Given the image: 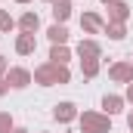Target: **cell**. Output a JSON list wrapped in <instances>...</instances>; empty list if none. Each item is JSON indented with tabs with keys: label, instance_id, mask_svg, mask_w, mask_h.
Returning <instances> with one entry per match:
<instances>
[{
	"label": "cell",
	"instance_id": "cell-1",
	"mask_svg": "<svg viewBox=\"0 0 133 133\" xmlns=\"http://www.w3.org/2000/svg\"><path fill=\"white\" fill-rule=\"evenodd\" d=\"M84 133H105L108 130V121L105 118H99V115H84Z\"/></svg>",
	"mask_w": 133,
	"mask_h": 133
},
{
	"label": "cell",
	"instance_id": "cell-2",
	"mask_svg": "<svg viewBox=\"0 0 133 133\" xmlns=\"http://www.w3.org/2000/svg\"><path fill=\"white\" fill-rule=\"evenodd\" d=\"M68 12H71V3H68V0H53V16H56L59 22H65Z\"/></svg>",
	"mask_w": 133,
	"mask_h": 133
},
{
	"label": "cell",
	"instance_id": "cell-3",
	"mask_svg": "<svg viewBox=\"0 0 133 133\" xmlns=\"http://www.w3.org/2000/svg\"><path fill=\"white\" fill-rule=\"evenodd\" d=\"M53 115H56L59 121H71V118H74V105H71V102H62V105H56Z\"/></svg>",
	"mask_w": 133,
	"mask_h": 133
},
{
	"label": "cell",
	"instance_id": "cell-4",
	"mask_svg": "<svg viewBox=\"0 0 133 133\" xmlns=\"http://www.w3.org/2000/svg\"><path fill=\"white\" fill-rule=\"evenodd\" d=\"M9 81H12V87H25V84H28V71L12 68V71H9Z\"/></svg>",
	"mask_w": 133,
	"mask_h": 133
},
{
	"label": "cell",
	"instance_id": "cell-5",
	"mask_svg": "<svg viewBox=\"0 0 133 133\" xmlns=\"http://www.w3.org/2000/svg\"><path fill=\"white\" fill-rule=\"evenodd\" d=\"M50 40H53V43H65V40H68V31L62 28V25H53V28H50Z\"/></svg>",
	"mask_w": 133,
	"mask_h": 133
},
{
	"label": "cell",
	"instance_id": "cell-6",
	"mask_svg": "<svg viewBox=\"0 0 133 133\" xmlns=\"http://www.w3.org/2000/svg\"><path fill=\"white\" fill-rule=\"evenodd\" d=\"M102 105H105V111H108V115L121 111V99H118V96H105V99H102Z\"/></svg>",
	"mask_w": 133,
	"mask_h": 133
},
{
	"label": "cell",
	"instance_id": "cell-7",
	"mask_svg": "<svg viewBox=\"0 0 133 133\" xmlns=\"http://www.w3.org/2000/svg\"><path fill=\"white\" fill-rule=\"evenodd\" d=\"M81 25H84V28H90V31H99V28H102L99 16H84V19H81Z\"/></svg>",
	"mask_w": 133,
	"mask_h": 133
},
{
	"label": "cell",
	"instance_id": "cell-8",
	"mask_svg": "<svg viewBox=\"0 0 133 133\" xmlns=\"http://www.w3.org/2000/svg\"><path fill=\"white\" fill-rule=\"evenodd\" d=\"M34 50V37L31 34H22V37H19V53H31Z\"/></svg>",
	"mask_w": 133,
	"mask_h": 133
},
{
	"label": "cell",
	"instance_id": "cell-9",
	"mask_svg": "<svg viewBox=\"0 0 133 133\" xmlns=\"http://www.w3.org/2000/svg\"><path fill=\"white\" fill-rule=\"evenodd\" d=\"M50 59H53L56 65H62V62L68 59V50H65V46H53V56H50Z\"/></svg>",
	"mask_w": 133,
	"mask_h": 133
},
{
	"label": "cell",
	"instance_id": "cell-10",
	"mask_svg": "<svg viewBox=\"0 0 133 133\" xmlns=\"http://www.w3.org/2000/svg\"><path fill=\"white\" fill-rule=\"evenodd\" d=\"M22 28H25L28 34L37 31V16H31V12H28V16H22Z\"/></svg>",
	"mask_w": 133,
	"mask_h": 133
},
{
	"label": "cell",
	"instance_id": "cell-11",
	"mask_svg": "<svg viewBox=\"0 0 133 133\" xmlns=\"http://www.w3.org/2000/svg\"><path fill=\"white\" fill-rule=\"evenodd\" d=\"M81 56H90V59H93V56H99V46L87 40V43H81Z\"/></svg>",
	"mask_w": 133,
	"mask_h": 133
},
{
	"label": "cell",
	"instance_id": "cell-12",
	"mask_svg": "<svg viewBox=\"0 0 133 133\" xmlns=\"http://www.w3.org/2000/svg\"><path fill=\"white\" fill-rule=\"evenodd\" d=\"M111 74H115L118 81H124V77H130V68H127V65H118L115 71H111Z\"/></svg>",
	"mask_w": 133,
	"mask_h": 133
},
{
	"label": "cell",
	"instance_id": "cell-13",
	"mask_svg": "<svg viewBox=\"0 0 133 133\" xmlns=\"http://www.w3.org/2000/svg\"><path fill=\"white\" fill-rule=\"evenodd\" d=\"M111 9H115V19H127V6L124 3H115Z\"/></svg>",
	"mask_w": 133,
	"mask_h": 133
},
{
	"label": "cell",
	"instance_id": "cell-14",
	"mask_svg": "<svg viewBox=\"0 0 133 133\" xmlns=\"http://www.w3.org/2000/svg\"><path fill=\"white\" fill-rule=\"evenodd\" d=\"M0 28H3V31H6V28H12V19H9L6 12H0Z\"/></svg>",
	"mask_w": 133,
	"mask_h": 133
},
{
	"label": "cell",
	"instance_id": "cell-15",
	"mask_svg": "<svg viewBox=\"0 0 133 133\" xmlns=\"http://www.w3.org/2000/svg\"><path fill=\"white\" fill-rule=\"evenodd\" d=\"M108 31H111V37H124V25H108Z\"/></svg>",
	"mask_w": 133,
	"mask_h": 133
},
{
	"label": "cell",
	"instance_id": "cell-16",
	"mask_svg": "<svg viewBox=\"0 0 133 133\" xmlns=\"http://www.w3.org/2000/svg\"><path fill=\"white\" fill-rule=\"evenodd\" d=\"M9 130V118H6V115H0V133H6Z\"/></svg>",
	"mask_w": 133,
	"mask_h": 133
},
{
	"label": "cell",
	"instance_id": "cell-17",
	"mask_svg": "<svg viewBox=\"0 0 133 133\" xmlns=\"http://www.w3.org/2000/svg\"><path fill=\"white\" fill-rule=\"evenodd\" d=\"M127 96H130V99H133V87H130V90H127Z\"/></svg>",
	"mask_w": 133,
	"mask_h": 133
},
{
	"label": "cell",
	"instance_id": "cell-18",
	"mask_svg": "<svg viewBox=\"0 0 133 133\" xmlns=\"http://www.w3.org/2000/svg\"><path fill=\"white\" fill-rule=\"evenodd\" d=\"M0 71H3V56H0Z\"/></svg>",
	"mask_w": 133,
	"mask_h": 133
},
{
	"label": "cell",
	"instance_id": "cell-19",
	"mask_svg": "<svg viewBox=\"0 0 133 133\" xmlns=\"http://www.w3.org/2000/svg\"><path fill=\"white\" fill-rule=\"evenodd\" d=\"M130 127H133V115H130Z\"/></svg>",
	"mask_w": 133,
	"mask_h": 133
},
{
	"label": "cell",
	"instance_id": "cell-20",
	"mask_svg": "<svg viewBox=\"0 0 133 133\" xmlns=\"http://www.w3.org/2000/svg\"><path fill=\"white\" fill-rule=\"evenodd\" d=\"M16 133H25V130H16Z\"/></svg>",
	"mask_w": 133,
	"mask_h": 133
}]
</instances>
